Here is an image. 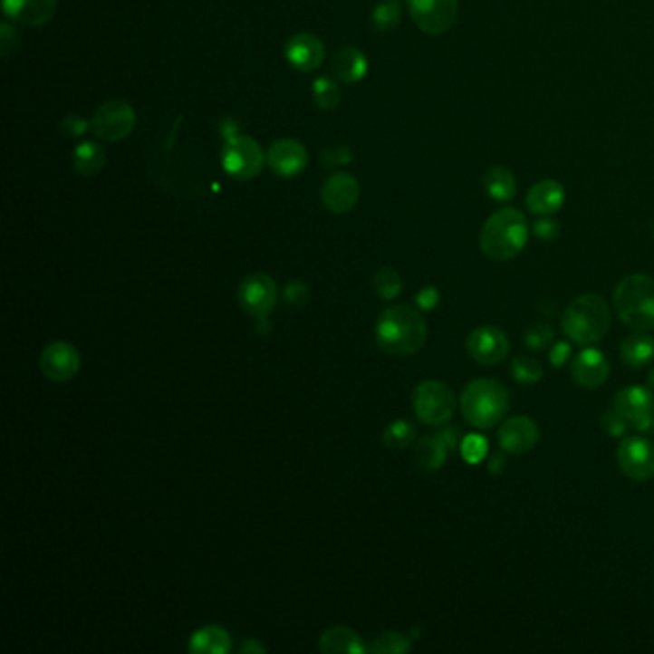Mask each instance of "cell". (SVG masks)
Wrapping results in <instances>:
<instances>
[{
  "instance_id": "1",
  "label": "cell",
  "mask_w": 654,
  "mask_h": 654,
  "mask_svg": "<svg viewBox=\"0 0 654 654\" xmlns=\"http://www.w3.org/2000/svg\"><path fill=\"white\" fill-rule=\"evenodd\" d=\"M379 348L391 357H409L418 353L428 338L424 317L411 305H391L380 313L374 326Z\"/></svg>"
},
{
  "instance_id": "2",
  "label": "cell",
  "mask_w": 654,
  "mask_h": 654,
  "mask_svg": "<svg viewBox=\"0 0 654 654\" xmlns=\"http://www.w3.org/2000/svg\"><path fill=\"white\" fill-rule=\"evenodd\" d=\"M530 226L522 211L503 207L487 217L480 233V250L494 261L515 259L524 250Z\"/></svg>"
},
{
  "instance_id": "3",
  "label": "cell",
  "mask_w": 654,
  "mask_h": 654,
  "mask_svg": "<svg viewBox=\"0 0 654 654\" xmlns=\"http://www.w3.org/2000/svg\"><path fill=\"white\" fill-rule=\"evenodd\" d=\"M511 407V394L499 380L476 379L465 386L461 394V411L474 428H494L505 418Z\"/></svg>"
},
{
  "instance_id": "4",
  "label": "cell",
  "mask_w": 654,
  "mask_h": 654,
  "mask_svg": "<svg viewBox=\"0 0 654 654\" xmlns=\"http://www.w3.org/2000/svg\"><path fill=\"white\" fill-rule=\"evenodd\" d=\"M611 309L597 293H582L563 313L564 334L580 346H593L609 334Z\"/></svg>"
},
{
  "instance_id": "5",
  "label": "cell",
  "mask_w": 654,
  "mask_h": 654,
  "mask_svg": "<svg viewBox=\"0 0 654 654\" xmlns=\"http://www.w3.org/2000/svg\"><path fill=\"white\" fill-rule=\"evenodd\" d=\"M612 303L620 321L635 331H654V279L630 274L618 283Z\"/></svg>"
},
{
  "instance_id": "6",
  "label": "cell",
  "mask_w": 654,
  "mask_h": 654,
  "mask_svg": "<svg viewBox=\"0 0 654 654\" xmlns=\"http://www.w3.org/2000/svg\"><path fill=\"white\" fill-rule=\"evenodd\" d=\"M413 411L417 418L427 427H444L453 415L457 399L453 390L439 380H424L413 391Z\"/></svg>"
},
{
  "instance_id": "7",
  "label": "cell",
  "mask_w": 654,
  "mask_h": 654,
  "mask_svg": "<svg viewBox=\"0 0 654 654\" xmlns=\"http://www.w3.org/2000/svg\"><path fill=\"white\" fill-rule=\"evenodd\" d=\"M264 159L261 146L248 135H236L225 140L221 152L223 169L238 181H250L257 177L264 168Z\"/></svg>"
},
{
  "instance_id": "8",
  "label": "cell",
  "mask_w": 654,
  "mask_h": 654,
  "mask_svg": "<svg viewBox=\"0 0 654 654\" xmlns=\"http://www.w3.org/2000/svg\"><path fill=\"white\" fill-rule=\"evenodd\" d=\"M137 123L135 110L129 102L113 98L98 106L92 118V130L106 142H120L133 133Z\"/></svg>"
},
{
  "instance_id": "9",
  "label": "cell",
  "mask_w": 654,
  "mask_h": 654,
  "mask_svg": "<svg viewBox=\"0 0 654 654\" xmlns=\"http://www.w3.org/2000/svg\"><path fill=\"white\" fill-rule=\"evenodd\" d=\"M413 22L427 35H444L459 12V0H407Z\"/></svg>"
},
{
  "instance_id": "10",
  "label": "cell",
  "mask_w": 654,
  "mask_h": 654,
  "mask_svg": "<svg viewBox=\"0 0 654 654\" xmlns=\"http://www.w3.org/2000/svg\"><path fill=\"white\" fill-rule=\"evenodd\" d=\"M612 409L633 430L645 432L654 422V396L645 386H628L620 390L614 398Z\"/></svg>"
},
{
  "instance_id": "11",
  "label": "cell",
  "mask_w": 654,
  "mask_h": 654,
  "mask_svg": "<svg viewBox=\"0 0 654 654\" xmlns=\"http://www.w3.org/2000/svg\"><path fill=\"white\" fill-rule=\"evenodd\" d=\"M616 461L628 478L647 482L654 476V444L647 438H626L620 441Z\"/></svg>"
},
{
  "instance_id": "12",
  "label": "cell",
  "mask_w": 654,
  "mask_h": 654,
  "mask_svg": "<svg viewBox=\"0 0 654 654\" xmlns=\"http://www.w3.org/2000/svg\"><path fill=\"white\" fill-rule=\"evenodd\" d=\"M511 343L497 326H478L466 338V351L480 365L494 367L509 357Z\"/></svg>"
},
{
  "instance_id": "13",
  "label": "cell",
  "mask_w": 654,
  "mask_h": 654,
  "mask_svg": "<svg viewBox=\"0 0 654 654\" xmlns=\"http://www.w3.org/2000/svg\"><path fill=\"white\" fill-rule=\"evenodd\" d=\"M238 302L255 319H267L276 305L274 281L265 273H254L240 283Z\"/></svg>"
},
{
  "instance_id": "14",
  "label": "cell",
  "mask_w": 654,
  "mask_h": 654,
  "mask_svg": "<svg viewBox=\"0 0 654 654\" xmlns=\"http://www.w3.org/2000/svg\"><path fill=\"white\" fill-rule=\"evenodd\" d=\"M39 365L48 380L68 382L81 369V355L68 341H53L43 350Z\"/></svg>"
},
{
  "instance_id": "15",
  "label": "cell",
  "mask_w": 654,
  "mask_h": 654,
  "mask_svg": "<svg viewBox=\"0 0 654 654\" xmlns=\"http://www.w3.org/2000/svg\"><path fill=\"white\" fill-rule=\"evenodd\" d=\"M497 439L505 453L524 455L537 446L539 428L530 417H513L501 424Z\"/></svg>"
},
{
  "instance_id": "16",
  "label": "cell",
  "mask_w": 654,
  "mask_h": 654,
  "mask_svg": "<svg viewBox=\"0 0 654 654\" xmlns=\"http://www.w3.org/2000/svg\"><path fill=\"white\" fill-rule=\"evenodd\" d=\"M570 372L574 382L582 388L597 390L609 380L611 363L602 351L595 348H585L574 357Z\"/></svg>"
},
{
  "instance_id": "17",
  "label": "cell",
  "mask_w": 654,
  "mask_h": 654,
  "mask_svg": "<svg viewBox=\"0 0 654 654\" xmlns=\"http://www.w3.org/2000/svg\"><path fill=\"white\" fill-rule=\"evenodd\" d=\"M359 183L350 173H334L322 183L321 202L332 214H348L359 200Z\"/></svg>"
},
{
  "instance_id": "18",
  "label": "cell",
  "mask_w": 654,
  "mask_h": 654,
  "mask_svg": "<svg viewBox=\"0 0 654 654\" xmlns=\"http://www.w3.org/2000/svg\"><path fill=\"white\" fill-rule=\"evenodd\" d=\"M269 168L283 177H296L307 166V150L298 140L281 139L271 144L267 152Z\"/></svg>"
},
{
  "instance_id": "19",
  "label": "cell",
  "mask_w": 654,
  "mask_h": 654,
  "mask_svg": "<svg viewBox=\"0 0 654 654\" xmlns=\"http://www.w3.org/2000/svg\"><path fill=\"white\" fill-rule=\"evenodd\" d=\"M58 0H3L8 18L20 25L39 27L54 18Z\"/></svg>"
},
{
  "instance_id": "20",
  "label": "cell",
  "mask_w": 654,
  "mask_h": 654,
  "mask_svg": "<svg viewBox=\"0 0 654 654\" xmlns=\"http://www.w3.org/2000/svg\"><path fill=\"white\" fill-rule=\"evenodd\" d=\"M286 60L300 72H315L324 60V44L312 33H298L284 48Z\"/></svg>"
},
{
  "instance_id": "21",
  "label": "cell",
  "mask_w": 654,
  "mask_h": 654,
  "mask_svg": "<svg viewBox=\"0 0 654 654\" xmlns=\"http://www.w3.org/2000/svg\"><path fill=\"white\" fill-rule=\"evenodd\" d=\"M564 187L553 178H543L535 183L526 194V207L530 214L539 217H551L564 206Z\"/></svg>"
},
{
  "instance_id": "22",
  "label": "cell",
  "mask_w": 654,
  "mask_h": 654,
  "mask_svg": "<svg viewBox=\"0 0 654 654\" xmlns=\"http://www.w3.org/2000/svg\"><path fill=\"white\" fill-rule=\"evenodd\" d=\"M319 650L324 654H336V652L363 654L369 650V647L363 643L361 635H359L357 631H353L346 626H336V628L326 630L321 635Z\"/></svg>"
},
{
  "instance_id": "23",
  "label": "cell",
  "mask_w": 654,
  "mask_h": 654,
  "mask_svg": "<svg viewBox=\"0 0 654 654\" xmlns=\"http://www.w3.org/2000/svg\"><path fill=\"white\" fill-rule=\"evenodd\" d=\"M369 72V62L365 54L357 48H341L332 58V73L343 83H359Z\"/></svg>"
},
{
  "instance_id": "24",
  "label": "cell",
  "mask_w": 654,
  "mask_h": 654,
  "mask_svg": "<svg viewBox=\"0 0 654 654\" xmlns=\"http://www.w3.org/2000/svg\"><path fill=\"white\" fill-rule=\"evenodd\" d=\"M449 451L451 449L447 446V441L441 438V434L424 436L417 441V446H415V461L422 470L438 472L441 466L446 465Z\"/></svg>"
},
{
  "instance_id": "25",
  "label": "cell",
  "mask_w": 654,
  "mask_h": 654,
  "mask_svg": "<svg viewBox=\"0 0 654 654\" xmlns=\"http://www.w3.org/2000/svg\"><path fill=\"white\" fill-rule=\"evenodd\" d=\"M188 650L194 654H226L231 650V635L219 626H206L190 635Z\"/></svg>"
},
{
  "instance_id": "26",
  "label": "cell",
  "mask_w": 654,
  "mask_h": 654,
  "mask_svg": "<svg viewBox=\"0 0 654 654\" xmlns=\"http://www.w3.org/2000/svg\"><path fill=\"white\" fill-rule=\"evenodd\" d=\"M620 357L628 367L643 369L654 359V340L645 331L633 332L620 346Z\"/></svg>"
},
{
  "instance_id": "27",
  "label": "cell",
  "mask_w": 654,
  "mask_h": 654,
  "mask_svg": "<svg viewBox=\"0 0 654 654\" xmlns=\"http://www.w3.org/2000/svg\"><path fill=\"white\" fill-rule=\"evenodd\" d=\"M484 190L492 200L506 204L511 202L516 194V178L511 169L495 166L487 169V173L484 175Z\"/></svg>"
},
{
  "instance_id": "28",
  "label": "cell",
  "mask_w": 654,
  "mask_h": 654,
  "mask_svg": "<svg viewBox=\"0 0 654 654\" xmlns=\"http://www.w3.org/2000/svg\"><path fill=\"white\" fill-rule=\"evenodd\" d=\"M106 163V156L104 150L101 149V144L96 142H81L73 149V169L81 175H96L104 168Z\"/></svg>"
},
{
  "instance_id": "29",
  "label": "cell",
  "mask_w": 654,
  "mask_h": 654,
  "mask_svg": "<svg viewBox=\"0 0 654 654\" xmlns=\"http://www.w3.org/2000/svg\"><path fill=\"white\" fill-rule=\"evenodd\" d=\"M417 438V428L413 422H409L405 418H399V420H394L390 422L384 434H382V441L384 446L394 449V451H401L405 447H409L415 441Z\"/></svg>"
},
{
  "instance_id": "30",
  "label": "cell",
  "mask_w": 654,
  "mask_h": 654,
  "mask_svg": "<svg viewBox=\"0 0 654 654\" xmlns=\"http://www.w3.org/2000/svg\"><path fill=\"white\" fill-rule=\"evenodd\" d=\"M511 376L518 382L524 386H532L537 384L539 380L543 379V365L537 361L534 357L528 355H516L511 361Z\"/></svg>"
},
{
  "instance_id": "31",
  "label": "cell",
  "mask_w": 654,
  "mask_h": 654,
  "mask_svg": "<svg viewBox=\"0 0 654 654\" xmlns=\"http://www.w3.org/2000/svg\"><path fill=\"white\" fill-rule=\"evenodd\" d=\"M372 286H374L376 296H379L384 302H391V300H396L401 293L403 281H401V276H399V273L396 269L382 267V269L376 271L374 279H372Z\"/></svg>"
},
{
  "instance_id": "32",
  "label": "cell",
  "mask_w": 654,
  "mask_h": 654,
  "mask_svg": "<svg viewBox=\"0 0 654 654\" xmlns=\"http://www.w3.org/2000/svg\"><path fill=\"white\" fill-rule=\"evenodd\" d=\"M312 91H313L315 102H317V106H319L321 110L331 111V110H334V108L340 104V101H341V92H340V89H338V83H336V81H332L331 77H317V79L313 81Z\"/></svg>"
},
{
  "instance_id": "33",
  "label": "cell",
  "mask_w": 654,
  "mask_h": 654,
  "mask_svg": "<svg viewBox=\"0 0 654 654\" xmlns=\"http://www.w3.org/2000/svg\"><path fill=\"white\" fill-rule=\"evenodd\" d=\"M369 650L376 654H405L411 650V640L398 631H386L376 637Z\"/></svg>"
},
{
  "instance_id": "34",
  "label": "cell",
  "mask_w": 654,
  "mask_h": 654,
  "mask_svg": "<svg viewBox=\"0 0 654 654\" xmlns=\"http://www.w3.org/2000/svg\"><path fill=\"white\" fill-rule=\"evenodd\" d=\"M401 22V5L398 0H386L372 12V25L379 31H390Z\"/></svg>"
},
{
  "instance_id": "35",
  "label": "cell",
  "mask_w": 654,
  "mask_h": 654,
  "mask_svg": "<svg viewBox=\"0 0 654 654\" xmlns=\"http://www.w3.org/2000/svg\"><path fill=\"white\" fill-rule=\"evenodd\" d=\"M553 340H554L553 326L542 321L530 324L524 332V346L532 351H543L545 348L551 346Z\"/></svg>"
},
{
  "instance_id": "36",
  "label": "cell",
  "mask_w": 654,
  "mask_h": 654,
  "mask_svg": "<svg viewBox=\"0 0 654 654\" xmlns=\"http://www.w3.org/2000/svg\"><path fill=\"white\" fill-rule=\"evenodd\" d=\"M461 453L463 459L470 465H478L486 459L487 455V441L486 438L478 436V434H468L463 438L461 441Z\"/></svg>"
},
{
  "instance_id": "37",
  "label": "cell",
  "mask_w": 654,
  "mask_h": 654,
  "mask_svg": "<svg viewBox=\"0 0 654 654\" xmlns=\"http://www.w3.org/2000/svg\"><path fill=\"white\" fill-rule=\"evenodd\" d=\"M351 159H353V152L348 149L346 144L334 146V149H329V150H324V152L321 154V161L324 163L326 168L346 166V163H350Z\"/></svg>"
},
{
  "instance_id": "38",
  "label": "cell",
  "mask_w": 654,
  "mask_h": 654,
  "mask_svg": "<svg viewBox=\"0 0 654 654\" xmlns=\"http://www.w3.org/2000/svg\"><path fill=\"white\" fill-rule=\"evenodd\" d=\"M532 233H534V236L539 238V240L551 242V240H554V238L559 236L561 225H559L557 221H554V219H551V217H542V219H537V221L534 223Z\"/></svg>"
},
{
  "instance_id": "39",
  "label": "cell",
  "mask_w": 654,
  "mask_h": 654,
  "mask_svg": "<svg viewBox=\"0 0 654 654\" xmlns=\"http://www.w3.org/2000/svg\"><path fill=\"white\" fill-rule=\"evenodd\" d=\"M60 130L63 135H68L72 139H77V137H83L87 130H89V121L83 120L81 116H75V113H72V116H65L62 121H60Z\"/></svg>"
},
{
  "instance_id": "40",
  "label": "cell",
  "mask_w": 654,
  "mask_h": 654,
  "mask_svg": "<svg viewBox=\"0 0 654 654\" xmlns=\"http://www.w3.org/2000/svg\"><path fill=\"white\" fill-rule=\"evenodd\" d=\"M309 298V290L303 283L300 281H293L290 284H286L284 288V300L288 305H293V307H300L307 302Z\"/></svg>"
},
{
  "instance_id": "41",
  "label": "cell",
  "mask_w": 654,
  "mask_h": 654,
  "mask_svg": "<svg viewBox=\"0 0 654 654\" xmlns=\"http://www.w3.org/2000/svg\"><path fill=\"white\" fill-rule=\"evenodd\" d=\"M602 424H604V430H607L612 438H622L626 434V430L630 428L628 422L620 417L614 409L602 415Z\"/></svg>"
},
{
  "instance_id": "42",
  "label": "cell",
  "mask_w": 654,
  "mask_h": 654,
  "mask_svg": "<svg viewBox=\"0 0 654 654\" xmlns=\"http://www.w3.org/2000/svg\"><path fill=\"white\" fill-rule=\"evenodd\" d=\"M570 357H572V346H570L568 341L553 343V348L549 350V363H551L554 369H559V367H563L564 363H568Z\"/></svg>"
},
{
  "instance_id": "43",
  "label": "cell",
  "mask_w": 654,
  "mask_h": 654,
  "mask_svg": "<svg viewBox=\"0 0 654 654\" xmlns=\"http://www.w3.org/2000/svg\"><path fill=\"white\" fill-rule=\"evenodd\" d=\"M439 303V292L436 286H424L418 293H417V305L422 309V312H432Z\"/></svg>"
},
{
  "instance_id": "44",
  "label": "cell",
  "mask_w": 654,
  "mask_h": 654,
  "mask_svg": "<svg viewBox=\"0 0 654 654\" xmlns=\"http://www.w3.org/2000/svg\"><path fill=\"white\" fill-rule=\"evenodd\" d=\"M505 466H506V459L503 453H494L492 457H489V461H487L489 474H501L505 470Z\"/></svg>"
},
{
  "instance_id": "45",
  "label": "cell",
  "mask_w": 654,
  "mask_h": 654,
  "mask_svg": "<svg viewBox=\"0 0 654 654\" xmlns=\"http://www.w3.org/2000/svg\"><path fill=\"white\" fill-rule=\"evenodd\" d=\"M221 133H223L225 140H226V139H231V137L240 135V133H238V127H236V123H235V121H231V120L223 121V125H221Z\"/></svg>"
},
{
  "instance_id": "46",
  "label": "cell",
  "mask_w": 654,
  "mask_h": 654,
  "mask_svg": "<svg viewBox=\"0 0 654 654\" xmlns=\"http://www.w3.org/2000/svg\"><path fill=\"white\" fill-rule=\"evenodd\" d=\"M240 652H246V654H250V652H265V647L261 645L257 640H248L246 643L242 645Z\"/></svg>"
},
{
  "instance_id": "47",
  "label": "cell",
  "mask_w": 654,
  "mask_h": 654,
  "mask_svg": "<svg viewBox=\"0 0 654 654\" xmlns=\"http://www.w3.org/2000/svg\"><path fill=\"white\" fill-rule=\"evenodd\" d=\"M649 386L650 388H654V369L650 370V374H649Z\"/></svg>"
},
{
  "instance_id": "48",
  "label": "cell",
  "mask_w": 654,
  "mask_h": 654,
  "mask_svg": "<svg viewBox=\"0 0 654 654\" xmlns=\"http://www.w3.org/2000/svg\"><path fill=\"white\" fill-rule=\"evenodd\" d=\"M652 231H654V225H652Z\"/></svg>"
},
{
  "instance_id": "49",
  "label": "cell",
  "mask_w": 654,
  "mask_h": 654,
  "mask_svg": "<svg viewBox=\"0 0 654 654\" xmlns=\"http://www.w3.org/2000/svg\"><path fill=\"white\" fill-rule=\"evenodd\" d=\"M652 427H654V422H652Z\"/></svg>"
}]
</instances>
